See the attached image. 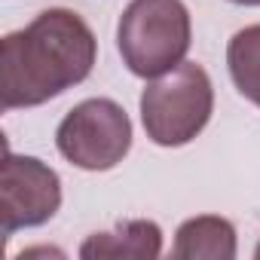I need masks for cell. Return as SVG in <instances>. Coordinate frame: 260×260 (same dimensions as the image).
<instances>
[{
  "label": "cell",
  "mask_w": 260,
  "mask_h": 260,
  "mask_svg": "<svg viewBox=\"0 0 260 260\" xmlns=\"http://www.w3.org/2000/svg\"><path fill=\"white\" fill-rule=\"evenodd\" d=\"M95 55V34L74 10L40 13L0 40V104L19 110L58 98L92 74Z\"/></svg>",
  "instance_id": "1"
},
{
  "label": "cell",
  "mask_w": 260,
  "mask_h": 260,
  "mask_svg": "<svg viewBox=\"0 0 260 260\" xmlns=\"http://www.w3.org/2000/svg\"><path fill=\"white\" fill-rule=\"evenodd\" d=\"M190 13L181 0H132L116 25V46L135 77L153 80L178 68L190 49Z\"/></svg>",
  "instance_id": "2"
},
{
  "label": "cell",
  "mask_w": 260,
  "mask_h": 260,
  "mask_svg": "<svg viewBox=\"0 0 260 260\" xmlns=\"http://www.w3.org/2000/svg\"><path fill=\"white\" fill-rule=\"evenodd\" d=\"M214 89L202 64L181 61L162 77H153L141 92L144 132L159 147H184L208 125Z\"/></svg>",
  "instance_id": "3"
},
{
  "label": "cell",
  "mask_w": 260,
  "mask_h": 260,
  "mask_svg": "<svg viewBox=\"0 0 260 260\" xmlns=\"http://www.w3.org/2000/svg\"><path fill=\"white\" fill-rule=\"evenodd\" d=\"M55 147L83 172H110L132 150V119L110 98H86L61 119Z\"/></svg>",
  "instance_id": "4"
},
{
  "label": "cell",
  "mask_w": 260,
  "mask_h": 260,
  "mask_svg": "<svg viewBox=\"0 0 260 260\" xmlns=\"http://www.w3.org/2000/svg\"><path fill=\"white\" fill-rule=\"evenodd\" d=\"M58 208L61 181L55 169L34 156H16L7 147L4 166H0V226H4V236L40 226L52 220Z\"/></svg>",
  "instance_id": "5"
},
{
  "label": "cell",
  "mask_w": 260,
  "mask_h": 260,
  "mask_svg": "<svg viewBox=\"0 0 260 260\" xmlns=\"http://www.w3.org/2000/svg\"><path fill=\"white\" fill-rule=\"evenodd\" d=\"M162 254V230L153 220H122L107 233H92L80 257L86 260H156Z\"/></svg>",
  "instance_id": "6"
},
{
  "label": "cell",
  "mask_w": 260,
  "mask_h": 260,
  "mask_svg": "<svg viewBox=\"0 0 260 260\" xmlns=\"http://www.w3.org/2000/svg\"><path fill=\"white\" fill-rule=\"evenodd\" d=\"M175 260H233L236 257V226L217 214H199L178 226Z\"/></svg>",
  "instance_id": "7"
},
{
  "label": "cell",
  "mask_w": 260,
  "mask_h": 260,
  "mask_svg": "<svg viewBox=\"0 0 260 260\" xmlns=\"http://www.w3.org/2000/svg\"><path fill=\"white\" fill-rule=\"evenodd\" d=\"M226 64L236 89L260 107V25H248L233 34L226 46Z\"/></svg>",
  "instance_id": "8"
},
{
  "label": "cell",
  "mask_w": 260,
  "mask_h": 260,
  "mask_svg": "<svg viewBox=\"0 0 260 260\" xmlns=\"http://www.w3.org/2000/svg\"><path fill=\"white\" fill-rule=\"evenodd\" d=\"M230 4H239V7H260V0H230Z\"/></svg>",
  "instance_id": "9"
},
{
  "label": "cell",
  "mask_w": 260,
  "mask_h": 260,
  "mask_svg": "<svg viewBox=\"0 0 260 260\" xmlns=\"http://www.w3.org/2000/svg\"><path fill=\"white\" fill-rule=\"evenodd\" d=\"M254 257H257V260H260V245H257V251H254Z\"/></svg>",
  "instance_id": "10"
}]
</instances>
